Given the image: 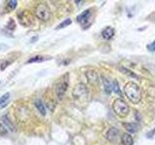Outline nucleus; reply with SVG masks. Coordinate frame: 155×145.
I'll use <instances>...</instances> for the list:
<instances>
[{"label": "nucleus", "mask_w": 155, "mask_h": 145, "mask_svg": "<svg viewBox=\"0 0 155 145\" xmlns=\"http://www.w3.org/2000/svg\"><path fill=\"white\" fill-rule=\"evenodd\" d=\"M19 23L24 27H30L34 24V17L29 11H22L18 14Z\"/></svg>", "instance_id": "39448f33"}, {"label": "nucleus", "mask_w": 155, "mask_h": 145, "mask_svg": "<svg viewBox=\"0 0 155 145\" xmlns=\"http://www.w3.org/2000/svg\"><path fill=\"white\" fill-rule=\"evenodd\" d=\"M147 48L149 50V51H151V52H153V51H155V41H153L151 44H149V45H147Z\"/></svg>", "instance_id": "4be33fe9"}, {"label": "nucleus", "mask_w": 155, "mask_h": 145, "mask_svg": "<svg viewBox=\"0 0 155 145\" xmlns=\"http://www.w3.org/2000/svg\"><path fill=\"white\" fill-rule=\"evenodd\" d=\"M114 36V29L110 26L106 27L103 31H102V37L106 40H110L111 38Z\"/></svg>", "instance_id": "9d476101"}, {"label": "nucleus", "mask_w": 155, "mask_h": 145, "mask_svg": "<svg viewBox=\"0 0 155 145\" xmlns=\"http://www.w3.org/2000/svg\"><path fill=\"white\" fill-rule=\"evenodd\" d=\"M68 80H69V75L68 74H65L59 80H58L56 87H55V93H56L58 100H62L63 97H64L65 92L68 88V83H69Z\"/></svg>", "instance_id": "7ed1b4c3"}, {"label": "nucleus", "mask_w": 155, "mask_h": 145, "mask_svg": "<svg viewBox=\"0 0 155 145\" xmlns=\"http://www.w3.org/2000/svg\"><path fill=\"white\" fill-rule=\"evenodd\" d=\"M154 133H155V129H154V130H152V132H151V133H149V134H147V137L148 138H151V137H152V134H153Z\"/></svg>", "instance_id": "5701e85b"}, {"label": "nucleus", "mask_w": 155, "mask_h": 145, "mask_svg": "<svg viewBox=\"0 0 155 145\" xmlns=\"http://www.w3.org/2000/svg\"><path fill=\"white\" fill-rule=\"evenodd\" d=\"M50 59V57H45V56H42V55H36V56H33L31 57L30 59L27 60V64H31V63H41V62H44L46 60H48Z\"/></svg>", "instance_id": "f8f14e48"}, {"label": "nucleus", "mask_w": 155, "mask_h": 145, "mask_svg": "<svg viewBox=\"0 0 155 145\" xmlns=\"http://www.w3.org/2000/svg\"><path fill=\"white\" fill-rule=\"evenodd\" d=\"M73 95H74V99L76 100L85 99L88 96V90H87L86 86L84 83H79L74 88Z\"/></svg>", "instance_id": "423d86ee"}, {"label": "nucleus", "mask_w": 155, "mask_h": 145, "mask_svg": "<svg viewBox=\"0 0 155 145\" xmlns=\"http://www.w3.org/2000/svg\"><path fill=\"white\" fill-rule=\"evenodd\" d=\"M121 141H122L123 145H133L134 139L129 134H122V137H121Z\"/></svg>", "instance_id": "ddd939ff"}, {"label": "nucleus", "mask_w": 155, "mask_h": 145, "mask_svg": "<svg viewBox=\"0 0 155 145\" xmlns=\"http://www.w3.org/2000/svg\"><path fill=\"white\" fill-rule=\"evenodd\" d=\"M35 16L43 21H47L51 18V10L46 4L40 3L35 8Z\"/></svg>", "instance_id": "20e7f679"}, {"label": "nucleus", "mask_w": 155, "mask_h": 145, "mask_svg": "<svg viewBox=\"0 0 155 145\" xmlns=\"http://www.w3.org/2000/svg\"><path fill=\"white\" fill-rule=\"evenodd\" d=\"M113 109L119 117H126L129 114V106L122 99H116L114 102Z\"/></svg>", "instance_id": "f03ea898"}, {"label": "nucleus", "mask_w": 155, "mask_h": 145, "mask_svg": "<svg viewBox=\"0 0 155 145\" xmlns=\"http://www.w3.org/2000/svg\"><path fill=\"white\" fill-rule=\"evenodd\" d=\"M1 120H2V123L4 124V127H5V128H8L9 130H15L14 125L12 124L11 120H10V119L8 118V116H7V115L3 116V117L1 118Z\"/></svg>", "instance_id": "dca6fc26"}, {"label": "nucleus", "mask_w": 155, "mask_h": 145, "mask_svg": "<svg viewBox=\"0 0 155 145\" xmlns=\"http://www.w3.org/2000/svg\"><path fill=\"white\" fill-rule=\"evenodd\" d=\"M6 27L8 29H10V30H13V29H15V27H16V24H15V21H13V19H10Z\"/></svg>", "instance_id": "412c9836"}, {"label": "nucleus", "mask_w": 155, "mask_h": 145, "mask_svg": "<svg viewBox=\"0 0 155 145\" xmlns=\"http://www.w3.org/2000/svg\"><path fill=\"white\" fill-rule=\"evenodd\" d=\"M35 106L37 108V109L39 110V112L43 115H46V108H45V105H44L43 101L40 99H37L35 101Z\"/></svg>", "instance_id": "4468645a"}, {"label": "nucleus", "mask_w": 155, "mask_h": 145, "mask_svg": "<svg viewBox=\"0 0 155 145\" xmlns=\"http://www.w3.org/2000/svg\"><path fill=\"white\" fill-rule=\"evenodd\" d=\"M9 99H10V93L4 94L1 98H0V108H4V106L7 105Z\"/></svg>", "instance_id": "f3484780"}, {"label": "nucleus", "mask_w": 155, "mask_h": 145, "mask_svg": "<svg viewBox=\"0 0 155 145\" xmlns=\"http://www.w3.org/2000/svg\"><path fill=\"white\" fill-rule=\"evenodd\" d=\"M72 23V21L70 18H67V19H65L64 21L63 22H61L60 24H58L57 25V27H56V29H62V28H64V27H67L68 25H70V24Z\"/></svg>", "instance_id": "a211bd4d"}, {"label": "nucleus", "mask_w": 155, "mask_h": 145, "mask_svg": "<svg viewBox=\"0 0 155 145\" xmlns=\"http://www.w3.org/2000/svg\"><path fill=\"white\" fill-rule=\"evenodd\" d=\"M113 90L115 92L116 94L121 95V91H120V89H119V85H118L117 80H114V83H113Z\"/></svg>", "instance_id": "6ab92c4d"}, {"label": "nucleus", "mask_w": 155, "mask_h": 145, "mask_svg": "<svg viewBox=\"0 0 155 145\" xmlns=\"http://www.w3.org/2000/svg\"><path fill=\"white\" fill-rule=\"evenodd\" d=\"M118 137H119V130L116 128H110V129H109V130L106 134L107 139H108L109 141H111V142H114V141H115V140H117Z\"/></svg>", "instance_id": "1a4fd4ad"}, {"label": "nucleus", "mask_w": 155, "mask_h": 145, "mask_svg": "<svg viewBox=\"0 0 155 145\" xmlns=\"http://www.w3.org/2000/svg\"><path fill=\"white\" fill-rule=\"evenodd\" d=\"M103 83H104V88L105 92L107 94H110L111 91H113V83L110 81V79L103 77Z\"/></svg>", "instance_id": "2eb2a0df"}, {"label": "nucleus", "mask_w": 155, "mask_h": 145, "mask_svg": "<svg viewBox=\"0 0 155 145\" xmlns=\"http://www.w3.org/2000/svg\"><path fill=\"white\" fill-rule=\"evenodd\" d=\"M124 93L130 102L137 105L142 99V93H140V86L134 81H129L124 86Z\"/></svg>", "instance_id": "f257e3e1"}, {"label": "nucleus", "mask_w": 155, "mask_h": 145, "mask_svg": "<svg viewBox=\"0 0 155 145\" xmlns=\"http://www.w3.org/2000/svg\"><path fill=\"white\" fill-rule=\"evenodd\" d=\"M17 4H18V1H16V0H10V1H8L7 7L10 10H14L15 8L17 7Z\"/></svg>", "instance_id": "aec40b11"}, {"label": "nucleus", "mask_w": 155, "mask_h": 145, "mask_svg": "<svg viewBox=\"0 0 155 145\" xmlns=\"http://www.w3.org/2000/svg\"><path fill=\"white\" fill-rule=\"evenodd\" d=\"M92 17V12L90 9L85 10L84 12H82L79 17H78V21L81 24V26H84V28H86L87 26H89L90 24V19Z\"/></svg>", "instance_id": "0eeeda50"}, {"label": "nucleus", "mask_w": 155, "mask_h": 145, "mask_svg": "<svg viewBox=\"0 0 155 145\" xmlns=\"http://www.w3.org/2000/svg\"><path fill=\"white\" fill-rule=\"evenodd\" d=\"M123 126L126 129V130L130 134H135V133L138 132L139 128H138V125L136 123H124Z\"/></svg>", "instance_id": "9b49d317"}, {"label": "nucleus", "mask_w": 155, "mask_h": 145, "mask_svg": "<svg viewBox=\"0 0 155 145\" xmlns=\"http://www.w3.org/2000/svg\"><path fill=\"white\" fill-rule=\"evenodd\" d=\"M86 79L88 80V82L92 85H96L99 83V76L97 74L96 71L90 70L86 72Z\"/></svg>", "instance_id": "6e6552de"}]
</instances>
